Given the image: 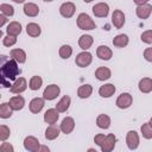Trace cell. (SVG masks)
<instances>
[{
  "label": "cell",
  "instance_id": "obj_1",
  "mask_svg": "<svg viewBox=\"0 0 152 152\" xmlns=\"http://www.w3.org/2000/svg\"><path fill=\"white\" fill-rule=\"evenodd\" d=\"M0 59H1V68H0L1 84L5 88H10L12 87L11 81H15L19 74L21 72V70L18 66V62L14 58H8L7 56L2 55Z\"/></svg>",
  "mask_w": 152,
  "mask_h": 152
},
{
  "label": "cell",
  "instance_id": "obj_2",
  "mask_svg": "<svg viewBox=\"0 0 152 152\" xmlns=\"http://www.w3.org/2000/svg\"><path fill=\"white\" fill-rule=\"evenodd\" d=\"M77 26H78V28L86 30V31L94 30L96 27L94 20L87 13H80L78 14V17H77Z\"/></svg>",
  "mask_w": 152,
  "mask_h": 152
},
{
  "label": "cell",
  "instance_id": "obj_3",
  "mask_svg": "<svg viewBox=\"0 0 152 152\" xmlns=\"http://www.w3.org/2000/svg\"><path fill=\"white\" fill-rule=\"evenodd\" d=\"M91 61H93V56H91V53L88 52V51H83V52L78 53V55L76 56V58H75V63H76V65H78L80 68H86V66H88V65L91 63Z\"/></svg>",
  "mask_w": 152,
  "mask_h": 152
},
{
  "label": "cell",
  "instance_id": "obj_4",
  "mask_svg": "<svg viewBox=\"0 0 152 152\" xmlns=\"http://www.w3.org/2000/svg\"><path fill=\"white\" fill-rule=\"evenodd\" d=\"M61 93V89L57 84H49L44 91H43V97L48 101H51V100H55Z\"/></svg>",
  "mask_w": 152,
  "mask_h": 152
},
{
  "label": "cell",
  "instance_id": "obj_5",
  "mask_svg": "<svg viewBox=\"0 0 152 152\" xmlns=\"http://www.w3.org/2000/svg\"><path fill=\"white\" fill-rule=\"evenodd\" d=\"M132 102H133L132 95H131L129 93H122V94H120L119 97L116 99L115 104H116L119 108H121V109H126V108L131 107Z\"/></svg>",
  "mask_w": 152,
  "mask_h": 152
},
{
  "label": "cell",
  "instance_id": "obj_6",
  "mask_svg": "<svg viewBox=\"0 0 152 152\" xmlns=\"http://www.w3.org/2000/svg\"><path fill=\"white\" fill-rule=\"evenodd\" d=\"M93 13L97 18H106L109 13V6L106 2H99L93 6Z\"/></svg>",
  "mask_w": 152,
  "mask_h": 152
},
{
  "label": "cell",
  "instance_id": "obj_7",
  "mask_svg": "<svg viewBox=\"0 0 152 152\" xmlns=\"http://www.w3.org/2000/svg\"><path fill=\"white\" fill-rule=\"evenodd\" d=\"M115 142H116V138H115V135L114 134H108V135H106V138H104V140H103V142L101 144V151L102 152H110L114 147H115Z\"/></svg>",
  "mask_w": 152,
  "mask_h": 152
},
{
  "label": "cell",
  "instance_id": "obj_8",
  "mask_svg": "<svg viewBox=\"0 0 152 152\" xmlns=\"http://www.w3.org/2000/svg\"><path fill=\"white\" fill-rule=\"evenodd\" d=\"M126 144L129 150H135L139 146V135L135 131H129L126 135Z\"/></svg>",
  "mask_w": 152,
  "mask_h": 152
},
{
  "label": "cell",
  "instance_id": "obj_9",
  "mask_svg": "<svg viewBox=\"0 0 152 152\" xmlns=\"http://www.w3.org/2000/svg\"><path fill=\"white\" fill-rule=\"evenodd\" d=\"M39 141L36 137H32V135H28L24 139V147L30 151V152H37L38 148H39Z\"/></svg>",
  "mask_w": 152,
  "mask_h": 152
},
{
  "label": "cell",
  "instance_id": "obj_10",
  "mask_svg": "<svg viewBox=\"0 0 152 152\" xmlns=\"http://www.w3.org/2000/svg\"><path fill=\"white\" fill-rule=\"evenodd\" d=\"M27 88V82L24 77H19L14 81V83L11 87V91L13 94H21L23 91H25Z\"/></svg>",
  "mask_w": 152,
  "mask_h": 152
},
{
  "label": "cell",
  "instance_id": "obj_11",
  "mask_svg": "<svg viewBox=\"0 0 152 152\" xmlns=\"http://www.w3.org/2000/svg\"><path fill=\"white\" fill-rule=\"evenodd\" d=\"M135 13H137V17L138 18H140V19H147L151 15V13H152V5H148V4L139 5L135 8Z\"/></svg>",
  "mask_w": 152,
  "mask_h": 152
},
{
  "label": "cell",
  "instance_id": "obj_12",
  "mask_svg": "<svg viewBox=\"0 0 152 152\" xmlns=\"http://www.w3.org/2000/svg\"><path fill=\"white\" fill-rule=\"evenodd\" d=\"M76 11V7L72 2H64L59 7V13L64 18H71Z\"/></svg>",
  "mask_w": 152,
  "mask_h": 152
},
{
  "label": "cell",
  "instance_id": "obj_13",
  "mask_svg": "<svg viewBox=\"0 0 152 152\" xmlns=\"http://www.w3.org/2000/svg\"><path fill=\"white\" fill-rule=\"evenodd\" d=\"M112 24L116 27V28H121L125 24V14L122 11L120 10H115L112 14Z\"/></svg>",
  "mask_w": 152,
  "mask_h": 152
},
{
  "label": "cell",
  "instance_id": "obj_14",
  "mask_svg": "<svg viewBox=\"0 0 152 152\" xmlns=\"http://www.w3.org/2000/svg\"><path fill=\"white\" fill-rule=\"evenodd\" d=\"M44 100H45L44 97H43V99H42V97H34V99H32V100L30 101V104H28L30 112L33 113V114L39 113V112L43 109L44 104H45Z\"/></svg>",
  "mask_w": 152,
  "mask_h": 152
},
{
  "label": "cell",
  "instance_id": "obj_15",
  "mask_svg": "<svg viewBox=\"0 0 152 152\" xmlns=\"http://www.w3.org/2000/svg\"><path fill=\"white\" fill-rule=\"evenodd\" d=\"M61 131L63 132V133H65V134H69V133H71L72 131H74V128H75V121H74V119L71 118V116H66V118H64L63 120H62V124H61Z\"/></svg>",
  "mask_w": 152,
  "mask_h": 152
},
{
  "label": "cell",
  "instance_id": "obj_16",
  "mask_svg": "<svg viewBox=\"0 0 152 152\" xmlns=\"http://www.w3.org/2000/svg\"><path fill=\"white\" fill-rule=\"evenodd\" d=\"M96 55H97V57H99L100 59H102V61H108V59L112 58L113 52H112V50H110L107 45H100V46L96 49Z\"/></svg>",
  "mask_w": 152,
  "mask_h": 152
},
{
  "label": "cell",
  "instance_id": "obj_17",
  "mask_svg": "<svg viewBox=\"0 0 152 152\" xmlns=\"http://www.w3.org/2000/svg\"><path fill=\"white\" fill-rule=\"evenodd\" d=\"M58 113H59V112H58L56 108H50V109H48V110L45 112V114H44V121H45L46 124H50V125L56 124L57 120H58V116H59Z\"/></svg>",
  "mask_w": 152,
  "mask_h": 152
},
{
  "label": "cell",
  "instance_id": "obj_18",
  "mask_svg": "<svg viewBox=\"0 0 152 152\" xmlns=\"http://www.w3.org/2000/svg\"><path fill=\"white\" fill-rule=\"evenodd\" d=\"M10 106L12 107L13 110H20L25 106V100H24L23 96H20L18 94L17 96H13V97L10 99Z\"/></svg>",
  "mask_w": 152,
  "mask_h": 152
},
{
  "label": "cell",
  "instance_id": "obj_19",
  "mask_svg": "<svg viewBox=\"0 0 152 152\" xmlns=\"http://www.w3.org/2000/svg\"><path fill=\"white\" fill-rule=\"evenodd\" d=\"M115 93V86L112 83H107L104 86H101L99 89V95L102 97H110Z\"/></svg>",
  "mask_w": 152,
  "mask_h": 152
},
{
  "label": "cell",
  "instance_id": "obj_20",
  "mask_svg": "<svg viewBox=\"0 0 152 152\" xmlns=\"http://www.w3.org/2000/svg\"><path fill=\"white\" fill-rule=\"evenodd\" d=\"M138 87H139V90H140L141 93H145V94L151 93V91H152V78H150V77H144V78H141V80L139 81Z\"/></svg>",
  "mask_w": 152,
  "mask_h": 152
},
{
  "label": "cell",
  "instance_id": "obj_21",
  "mask_svg": "<svg viewBox=\"0 0 152 152\" xmlns=\"http://www.w3.org/2000/svg\"><path fill=\"white\" fill-rule=\"evenodd\" d=\"M110 76H112V72L107 66H100L95 71V77L99 81H106V80L110 78Z\"/></svg>",
  "mask_w": 152,
  "mask_h": 152
},
{
  "label": "cell",
  "instance_id": "obj_22",
  "mask_svg": "<svg viewBox=\"0 0 152 152\" xmlns=\"http://www.w3.org/2000/svg\"><path fill=\"white\" fill-rule=\"evenodd\" d=\"M23 10H24V13H25L27 17H36V15H38V13H39V7H38L36 4H33V2H27V4H25Z\"/></svg>",
  "mask_w": 152,
  "mask_h": 152
},
{
  "label": "cell",
  "instance_id": "obj_23",
  "mask_svg": "<svg viewBox=\"0 0 152 152\" xmlns=\"http://www.w3.org/2000/svg\"><path fill=\"white\" fill-rule=\"evenodd\" d=\"M93 42H94V39H93L91 36H89V34H83V36H81L80 39H78V45H80V48H81L82 50L87 51V50L93 45Z\"/></svg>",
  "mask_w": 152,
  "mask_h": 152
},
{
  "label": "cell",
  "instance_id": "obj_24",
  "mask_svg": "<svg viewBox=\"0 0 152 152\" xmlns=\"http://www.w3.org/2000/svg\"><path fill=\"white\" fill-rule=\"evenodd\" d=\"M70 102H71L70 96L65 95V96H63V97L57 102V104H56V109H57L59 113H64V112L68 110V108H69V106H70Z\"/></svg>",
  "mask_w": 152,
  "mask_h": 152
},
{
  "label": "cell",
  "instance_id": "obj_25",
  "mask_svg": "<svg viewBox=\"0 0 152 152\" xmlns=\"http://www.w3.org/2000/svg\"><path fill=\"white\" fill-rule=\"evenodd\" d=\"M59 132H61V128H58L57 126H55V124L53 125H50L45 129V138L48 140H53V139H56L59 135Z\"/></svg>",
  "mask_w": 152,
  "mask_h": 152
},
{
  "label": "cell",
  "instance_id": "obj_26",
  "mask_svg": "<svg viewBox=\"0 0 152 152\" xmlns=\"http://www.w3.org/2000/svg\"><path fill=\"white\" fill-rule=\"evenodd\" d=\"M93 93V87L90 84H83L81 87H78L77 89V96L81 99H87Z\"/></svg>",
  "mask_w": 152,
  "mask_h": 152
},
{
  "label": "cell",
  "instance_id": "obj_27",
  "mask_svg": "<svg viewBox=\"0 0 152 152\" xmlns=\"http://www.w3.org/2000/svg\"><path fill=\"white\" fill-rule=\"evenodd\" d=\"M96 125L102 129H107L110 126V118L106 114H100L96 119Z\"/></svg>",
  "mask_w": 152,
  "mask_h": 152
},
{
  "label": "cell",
  "instance_id": "obj_28",
  "mask_svg": "<svg viewBox=\"0 0 152 152\" xmlns=\"http://www.w3.org/2000/svg\"><path fill=\"white\" fill-rule=\"evenodd\" d=\"M11 57L14 58L18 63H25L26 61V53L23 49H13L11 50Z\"/></svg>",
  "mask_w": 152,
  "mask_h": 152
},
{
  "label": "cell",
  "instance_id": "obj_29",
  "mask_svg": "<svg viewBox=\"0 0 152 152\" xmlns=\"http://www.w3.org/2000/svg\"><path fill=\"white\" fill-rule=\"evenodd\" d=\"M6 32H7V34L18 36V34L21 32V25H20V23H18V21H12V23H10V24L7 25Z\"/></svg>",
  "mask_w": 152,
  "mask_h": 152
},
{
  "label": "cell",
  "instance_id": "obj_30",
  "mask_svg": "<svg viewBox=\"0 0 152 152\" xmlns=\"http://www.w3.org/2000/svg\"><path fill=\"white\" fill-rule=\"evenodd\" d=\"M26 32H27V34L31 36V37H38V36L40 34L42 30H40V26H39L38 24H36V23H30V24H27V26H26Z\"/></svg>",
  "mask_w": 152,
  "mask_h": 152
},
{
  "label": "cell",
  "instance_id": "obj_31",
  "mask_svg": "<svg viewBox=\"0 0 152 152\" xmlns=\"http://www.w3.org/2000/svg\"><path fill=\"white\" fill-rule=\"evenodd\" d=\"M128 44V37L126 34H118L113 39V45L116 48H125Z\"/></svg>",
  "mask_w": 152,
  "mask_h": 152
},
{
  "label": "cell",
  "instance_id": "obj_32",
  "mask_svg": "<svg viewBox=\"0 0 152 152\" xmlns=\"http://www.w3.org/2000/svg\"><path fill=\"white\" fill-rule=\"evenodd\" d=\"M12 107L10 106V103H6V102H4V103H1V106H0V116L2 118V119H8V118H11L12 116Z\"/></svg>",
  "mask_w": 152,
  "mask_h": 152
},
{
  "label": "cell",
  "instance_id": "obj_33",
  "mask_svg": "<svg viewBox=\"0 0 152 152\" xmlns=\"http://www.w3.org/2000/svg\"><path fill=\"white\" fill-rule=\"evenodd\" d=\"M43 84V80L40 76H32L28 83V87L31 90H38Z\"/></svg>",
  "mask_w": 152,
  "mask_h": 152
},
{
  "label": "cell",
  "instance_id": "obj_34",
  "mask_svg": "<svg viewBox=\"0 0 152 152\" xmlns=\"http://www.w3.org/2000/svg\"><path fill=\"white\" fill-rule=\"evenodd\" d=\"M58 53H59V57H61V58L68 59V58L72 55V48H71L70 45H62V46L59 48Z\"/></svg>",
  "mask_w": 152,
  "mask_h": 152
},
{
  "label": "cell",
  "instance_id": "obj_35",
  "mask_svg": "<svg viewBox=\"0 0 152 152\" xmlns=\"http://www.w3.org/2000/svg\"><path fill=\"white\" fill-rule=\"evenodd\" d=\"M140 131H141V134H142V137H144L145 139H152V127L150 126L148 122L144 124V125L141 126Z\"/></svg>",
  "mask_w": 152,
  "mask_h": 152
},
{
  "label": "cell",
  "instance_id": "obj_36",
  "mask_svg": "<svg viewBox=\"0 0 152 152\" xmlns=\"http://www.w3.org/2000/svg\"><path fill=\"white\" fill-rule=\"evenodd\" d=\"M0 11H1V14L6 15V17H11V15L14 14V8L8 4H1L0 5Z\"/></svg>",
  "mask_w": 152,
  "mask_h": 152
},
{
  "label": "cell",
  "instance_id": "obj_37",
  "mask_svg": "<svg viewBox=\"0 0 152 152\" xmlns=\"http://www.w3.org/2000/svg\"><path fill=\"white\" fill-rule=\"evenodd\" d=\"M17 43V36H12V34H7L6 37H4L2 39V44L5 46H12Z\"/></svg>",
  "mask_w": 152,
  "mask_h": 152
},
{
  "label": "cell",
  "instance_id": "obj_38",
  "mask_svg": "<svg viewBox=\"0 0 152 152\" xmlns=\"http://www.w3.org/2000/svg\"><path fill=\"white\" fill-rule=\"evenodd\" d=\"M10 134H11L10 128H8L6 125H1V126H0V140L5 141V140L10 137Z\"/></svg>",
  "mask_w": 152,
  "mask_h": 152
},
{
  "label": "cell",
  "instance_id": "obj_39",
  "mask_svg": "<svg viewBox=\"0 0 152 152\" xmlns=\"http://www.w3.org/2000/svg\"><path fill=\"white\" fill-rule=\"evenodd\" d=\"M141 40L146 44H152V30H147V31H144L140 36Z\"/></svg>",
  "mask_w": 152,
  "mask_h": 152
},
{
  "label": "cell",
  "instance_id": "obj_40",
  "mask_svg": "<svg viewBox=\"0 0 152 152\" xmlns=\"http://www.w3.org/2000/svg\"><path fill=\"white\" fill-rule=\"evenodd\" d=\"M0 150H1L2 152H13V151H14L13 146H12L10 142H2L1 146H0Z\"/></svg>",
  "mask_w": 152,
  "mask_h": 152
},
{
  "label": "cell",
  "instance_id": "obj_41",
  "mask_svg": "<svg viewBox=\"0 0 152 152\" xmlns=\"http://www.w3.org/2000/svg\"><path fill=\"white\" fill-rule=\"evenodd\" d=\"M104 138H106V135H104V134H96V135L94 137V142H95L96 145L101 146V144L103 142Z\"/></svg>",
  "mask_w": 152,
  "mask_h": 152
},
{
  "label": "cell",
  "instance_id": "obj_42",
  "mask_svg": "<svg viewBox=\"0 0 152 152\" xmlns=\"http://www.w3.org/2000/svg\"><path fill=\"white\" fill-rule=\"evenodd\" d=\"M144 57H145L146 61L152 62V48H147V49L144 51Z\"/></svg>",
  "mask_w": 152,
  "mask_h": 152
},
{
  "label": "cell",
  "instance_id": "obj_43",
  "mask_svg": "<svg viewBox=\"0 0 152 152\" xmlns=\"http://www.w3.org/2000/svg\"><path fill=\"white\" fill-rule=\"evenodd\" d=\"M133 1H134V4H135V5H138V6H139V5L147 4V1H148V0H133Z\"/></svg>",
  "mask_w": 152,
  "mask_h": 152
},
{
  "label": "cell",
  "instance_id": "obj_44",
  "mask_svg": "<svg viewBox=\"0 0 152 152\" xmlns=\"http://www.w3.org/2000/svg\"><path fill=\"white\" fill-rule=\"evenodd\" d=\"M0 19H1V23H0V26H4V24L6 23V15H4V14H1V15H0Z\"/></svg>",
  "mask_w": 152,
  "mask_h": 152
},
{
  "label": "cell",
  "instance_id": "obj_45",
  "mask_svg": "<svg viewBox=\"0 0 152 152\" xmlns=\"http://www.w3.org/2000/svg\"><path fill=\"white\" fill-rule=\"evenodd\" d=\"M40 151H46V152H49L50 150H49V147H46V146H39L38 152H40Z\"/></svg>",
  "mask_w": 152,
  "mask_h": 152
},
{
  "label": "cell",
  "instance_id": "obj_46",
  "mask_svg": "<svg viewBox=\"0 0 152 152\" xmlns=\"http://www.w3.org/2000/svg\"><path fill=\"white\" fill-rule=\"evenodd\" d=\"M13 2H17V4H23L25 0H12Z\"/></svg>",
  "mask_w": 152,
  "mask_h": 152
},
{
  "label": "cell",
  "instance_id": "obj_47",
  "mask_svg": "<svg viewBox=\"0 0 152 152\" xmlns=\"http://www.w3.org/2000/svg\"><path fill=\"white\" fill-rule=\"evenodd\" d=\"M148 124H150V126H151V127H152V118H151V119H150V121H148Z\"/></svg>",
  "mask_w": 152,
  "mask_h": 152
},
{
  "label": "cell",
  "instance_id": "obj_48",
  "mask_svg": "<svg viewBox=\"0 0 152 152\" xmlns=\"http://www.w3.org/2000/svg\"><path fill=\"white\" fill-rule=\"evenodd\" d=\"M83 1H84V2H91L93 0H83Z\"/></svg>",
  "mask_w": 152,
  "mask_h": 152
},
{
  "label": "cell",
  "instance_id": "obj_49",
  "mask_svg": "<svg viewBox=\"0 0 152 152\" xmlns=\"http://www.w3.org/2000/svg\"><path fill=\"white\" fill-rule=\"evenodd\" d=\"M44 1H46V2H50V1H52V0H44Z\"/></svg>",
  "mask_w": 152,
  "mask_h": 152
}]
</instances>
